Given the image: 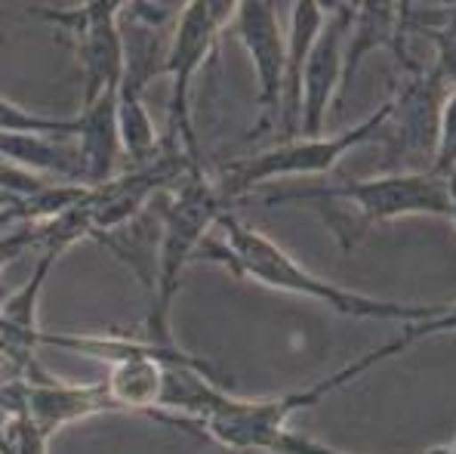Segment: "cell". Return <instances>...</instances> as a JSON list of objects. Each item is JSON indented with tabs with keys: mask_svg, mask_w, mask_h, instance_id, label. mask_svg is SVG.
<instances>
[{
	"mask_svg": "<svg viewBox=\"0 0 456 454\" xmlns=\"http://www.w3.org/2000/svg\"><path fill=\"white\" fill-rule=\"evenodd\" d=\"M426 454H456V439H451V442L438 445V449H432V451H426Z\"/></svg>",
	"mask_w": 456,
	"mask_h": 454,
	"instance_id": "17",
	"label": "cell"
},
{
	"mask_svg": "<svg viewBox=\"0 0 456 454\" xmlns=\"http://www.w3.org/2000/svg\"><path fill=\"white\" fill-rule=\"evenodd\" d=\"M382 46L395 50L404 59V31H401V4H354V19L346 41V69H342V90L361 69L367 53Z\"/></svg>",
	"mask_w": 456,
	"mask_h": 454,
	"instance_id": "12",
	"label": "cell"
},
{
	"mask_svg": "<svg viewBox=\"0 0 456 454\" xmlns=\"http://www.w3.org/2000/svg\"><path fill=\"white\" fill-rule=\"evenodd\" d=\"M6 334H10V325H6V318H4V312H0V346H4V340H6Z\"/></svg>",
	"mask_w": 456,
	"mask_h": 454,
	"instance_id": "18",
	"label": "cell"
},
{
	"mask_svg": "<svg viewBox=\"0 0 456 454\" xmlns=\"http://www.w3.org/2000/svg\"><path fill=\"white\" fill-rule=\"evenodd\" d=\"M281 6L250 0L238 4L234 10V29L244 44V50L253 59L256 71V103L259 121L250 130V139L272 130L281 121V103H284V65H287V35L281 29Z\"/></svg>",
	"mask_w": 456,
	"mask_h": 454,
	"instance_id": "7",
	"label": "cell"
},
{
	"mask_svg": "<svg viewBox=\"0 0 456 454\" xmlns=\"http://www.w3.org/2000/svg\"><path fill=\"white\" fill-rule=\"evenodd\" d=\"M225 454H240V451H225Z\"/></svg>",
	"mask_w": 456,
	"mask_h": 454,
	"instance_id": "19",
	"label": "cell"
},
{
	"mask_svg": "<svg viewBox=\"0 0 456 454\" xmlns=\"http://www.w3.org/2000/svg\"><path fill=\"white\" fill-rule=\"evenodd\" d=\"M0 133H22V136H77V118H53L35 115L22 105L0 96Z\"/></svg>",
	"mask_w": 456,
	"mask_h": 454,
	"instance_id": "13",
	"label": "cell"
},
{
	"mask_svg": "<svg viewBox=\"0 0 456 454\" xmlns=\"http://www.w3.org/2000/svg\"><path fill=\"white\" fill-rule=\"evenodd\" d=\"M392 115V99L382 103L367 121L348 127V130L337 133V136H297V139H281L278 145L259 152L250 158H238L219 167V173H213L219 183V189L225 192L228 202H238L240 195H247L250 189L272 183V179L284 177H318V173H330L348 152L361 149L364 143L377 139V133L388 124Z\"/></svg>",
	"mask_w": 456,
	"mask_h": 454,
	"instance_id": "4",
	"label": "cell"
},
{
	"mask_svg": "<svg viewBox=\"0 0 456 454\" xmlns=\"http://www.w3.org/2000/svg\"><path fill=\"white\" fill-rule=\"evenodd\" d=\"M312 198L348 202L361 213V226H379L398 217H447V179L428 170H401L370 179H348L339 189L284 195L274 202H312Z\"/></svg>",
	"mask_w": 456,
	"mask_h": 454,
	"instance_id": "6",
	"label": "cell"
},
{
	"mask_svg": "<svg viewBox=\"0 0 456 454\" xmlns=\"http://www.w3.org/2000/svg\"><path fill=\"white\" fill-rule=\"evenodd\" d=\"M327 19V4L290 6V29H287V65H284V103H281V130L284 139H297L299 133V103H303V71L314 41Z\"/></svg>",
	"mask_w": 456,
	"mask_h": 454,
	"instance_id": "11",
	"label": "cell"
},
{
	"mask_svg": "<svg viewBox=\"0 0 456 454\" xmlns=\"http://www.w3.org/2000/svg\"><path fill=\"white\" fill-rule=\"evenodd\" d=\"M118 90L102 93L96 103L80 109L77 115L75 145L80 158V177L86 186H105L114 179L118 158L124 155L118 136Z\"/></svg>",
	"mask_w": 456,
	"mask_h": 454,
	"instance_id": "10",
	"label": "cell"
},
{
	"mask_svg": "<svg viewBox=\"0 0 456 454\" xmlns=\"http://www.w3.org/2000/svg\"><path fill=\"white\" fill-rule=\"evenodd\" d=\"M447 219L456 226V173L447 177Z\"/></svg>",
	"mask_w": 456,
	"mask_h": 454,
	"instance_id": "16",
	"label": "cell"
},
{
	"mask_svg": "<svg viewBox=\"0 0 456 454\" xmlns=\"http://www.w3.org/2000/svg\"><path fill=\"white\" fill-rule=\"evenodd\" d=\"M354 19V4H327V19L314 41L303 71V103H299V136H321L327 124V109L342 90L346 69V41Z\"/></svg>",
	"mask_w": 456,
	"mask_h": 454,
	"instance_id": "8",
	"label": "cell"
},
{
	"mask_svg": "<svg viewBox=\"0 0 456 454\" xmlns=\"http://www.w3.org/2000/svg\"><path fill=\"white\" fill-rule=\"evenodd\" d=\"M204 244L207 248L200 253L207 260L223 263L234 276L250 278V282L272 291L308 297L346 318L413 325L422 322V318H432L441 310V306H428V303H401V300L370 297V293L348 291L337 282H327L318 272L305 269L297 257H290V253L281 248V244H274L268 235L253 229V226H247L244 219H238L234 213H225L219 219L216 229L210 232V238Z\"/></svg>",
	"mask_w": 456,
	"mask_h": 454,
	"instance_id": "1",
	"label": "cell"
},
{
	"mask_svg": "<svg viewBox=\"0 0 456 454\" xmlns=\"http://www.w3.org/2000/svg\"><path fill=\"white\" fill-rule=\"evenodd\" d=\"M22 371H25L22 380L25 409H28V417L35 420V426L46 439L59 426L71 424V420L118 411V405L111 402L105 384H65V380H56L53 374H46L35 359Z\"/></svg>",
	"mask_w": 456,
	"mask_h": 454,
	"instance_id": "9",
	"label": "cell"
},
{
	"mask_svg": "<svg viewBox=\"0 0 456 454\" xmlns=\"http://www.w3.org/2000/svg\"><path fill=\"white\" fill-rule=\"evenodd\" d=\"M234 10H238V4H232V0H223V4L219 0L216 4L194 0V4L183 6L170 31V46H167L164 59V75H170L173 81L170 99H167V118H170L167 149L183 152L194 167H200V149L191 118V84L200 65L213 56L223 31L234 22Z\"/></svg>",
	"mask_w": 456,
	"mask_h": 454,
	"instance_id": "3",
	"label": "cell"
},
{
	"mask_svg": "<svg viewBox=\"0 0 456 454\" xmlns=\"http://www.w3.org/2000/svg\"><path fill=\"white\" fill-rule=\"evenodd\" d=\"M225 213H232V202L219 189L216 177H210L207 170L185 173L176 189H170V198L164 204L158 276H154V300L149 316V340L154 343H170L167 318H170L179 278Z\"/></svg>",
	"mask_w": 456,
	"mask_h": 454,
	"instance_id": "2",
	"label": "cell"
},
{
	"mask_svg": "<svg viewBox=\"0 0 456 454\" xmlns=\"http://www.w3.org/2000/svg\"><path fill=\"white\" fill-rule=\"evenodd\" d=\"M438 334H456V303L441 306L432 318H422V322H413V325H401L398 337L377 346V352H379L382 362H388V359L411 350L413 343H419V340H426V337H438Z\"/></svg>",
	"mask_w": 456,
	"mask_h": 454,
	"instance_id": "14",
	"label": "cell"
},
{
	"mask_svg": "<svg viewBox=\"0 0 456 454\" xmlns=\"http://www.w3.org/2000/svg\"><path fill=\"white\" fill-rule=\"evenodd\" d=\"M118 0H93L80 6H35L40 19L59 25L71 41L77 65L84 71V105L96 103L102 93L118 90L124 78V37H120Z\"/></svg>",
	"mask_w": 456,
	"mask_h": 454,
	"instance_id": "5",
	"label": "cell"
},
{
	"mask_svg": "<svg viewBox=\"0 0 456 454\" xmlns=\"http://www.w3.org/2000/svg\"><path fill=\"white\" fill-rule=\"evenodd\" d=\"M426 170L441 179L456 173V87H451V90L444 93V103H441L432 161H428Z\"/></svg>",
	"mask_w": 456,
	"mask_h": 454,
	"instance_id": "15",
	"label": "cell"
}]
</instances>
